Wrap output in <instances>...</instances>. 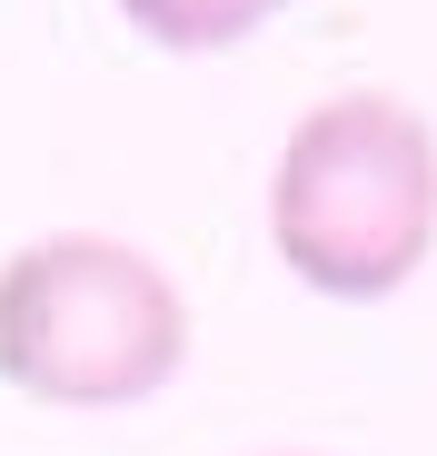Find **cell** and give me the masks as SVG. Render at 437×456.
<instances>
[{"mask_svg":"<svg viewBox=\"0 0 437 456\" xmlns=\"http://www.w3.org/2000/svg\"><path fill=\"white\" fill-rule=\"evenodd\" d=\"M268 248L278 268L368 308L398 297L437 248V129L398 90H338L278 139L268 169Z\"/></svg>","mask_w":437,"mask_h":456,"instance_id":"6da1fadb","label":"cell"},{"mask_svg":"<svg viewBox=\"0 0 437 456\" xmlns=\"http://www.w3.org/2000/svg\"><path fill=\"white\" fill-rule=\"evenodd\" d=\"M189 367V297L179 278L110 239V228H50L0 258V387L30 407H139Z\"/></svg>","mask_w":437,"mask_h":456,"instance_id":"7a4b0ae2","label":"cell"},{"mask_svg":"<svg viewBox=\"0 0 437 456\" xmlns=\"http://www.w3.org/2000/svg\"><path fill=\"white\" fill-rule=\"evenodd\" d=\"M288 0H120V20L150 40V50H179V60H209V50H239L249 30H268Z\"/></svg>","mask_w":437,"mask_h":456,"instance_id":"3957f363","label":"cell"}]
</instances>
